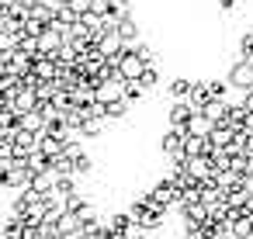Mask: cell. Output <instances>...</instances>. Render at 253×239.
Listing matches in <instances>:
<instances>
[{"label": "cell", "instance_id": "1", "mask_svg": "<svg viewBox=\"0 0 253 239\" xmlns=\"http://www.w3.org/2000/svg\"><path fill=\"white\" fill-rule=\"evenodd\" d=\"M115 66H118V77H122V80H139V77H142V70H146L149 63H146L132 45H125V49H122V56L115 59Z\"/></svg>", "mask_w": 253, "mask_h": 239}, {"label": "cell", "instance_id": "2", "mask_svg": "<svg viewBox=\"0 0 253 239\" xmlns=\"http://www.w3.org/2000/svg\"><path fill=\"white\" fill-rule=\"evenodd\" d=\"M225 80H229V87H232V90H239V94L253 90V59H236V63L229 66Z\"/></svg>", "mask_w": 253, "mask_h": 239}, {"label": "cell", "instance_id": "3", "mask_svg": "<svg viewBox=\"0 0 253 239\" xmlns=\"http://www.w3.org/2000/svg\"><path fill=\"white\" fill-rule=\"evenodd\" d=\"M149 194H153V201L160 204V208H177V201H180V187L170 180V177H163V180H156L153 187H149Z\"/></svg>", "mask_w": 253, "mask_h": 239}, {"label": "cell", "instance_id": "4", "mask_svg": "<svg viewBox=\"0 0 253 239\" xmlns=\"http://www.w3.org/2000/svg\"><path fill=\"white\" fill-rule=\"evenodd\" d=\"M184 139H187V132L170 125V128L160 135V153L170 156V159H184Z\"/></svg>", "mask_w": 253, "mask_h": 239}, {"label": "cell", "instance_id": "5", "mask_svg": "<svg viewBox=\"0 0 253 239\" xmlns=\"http://www.w3.org/2000/svg\"><path fill=\"white\" fill-rule=\"evenodd\" d=\"M184 166L194 180H215V159L211 156H184Z\"/></svg>", "mask_w": 253, "mask_h": 239}, {"label": "cell", "instance_id": "6", "mask_svg": "<svg viewBox=\"0 0 253 239\" xmlns=\"http://www.w3.org/2000/svg\"><path fill=\"white\" fill-rule=\"evenodd\" d=\"M118 97H125V80H122V77H111V80H97V101L111 104V101H118Z\"/></svg>", "mask_w": 253, "mask_h": 239}, {"label": "cell", "instance_id": "7", "mask_svg": "<svg viewBox=\"0 0 253 239\" xmlns=\"http://www.w3.org/2000/svg\"><path fill=\"white\" fill-rule=\"evenodd\" d=\"M198 108L191 104V101H170V111H167V121L173 125V128H184L187 121H191V115H194Z\"/></svg>", "mask_w": 253, "mask_h": 239}, {"label": "cell", "instance_id": "8", "mask_svg": "<svg viewBox=\"0 0 253 239\" xmlns=\"http://www.w3.org/2000/svg\"><path fill=\"white\" fill-rule=\"evenodd\" d=\"M18 125L28 128V132H39V135H42V132L49 128V118H45L42 108H32V111H21V115H18Z\"/></svg>", "mask_w": 253, "mask_h": 239}, {"label": "cell", "instance_id": "9", "mask_svg": "<svg viewBox=\"0 0 253 239\" xmlns=\"http://www.w3.org/2000/svg\"><path fill=\"white\" fill-rule=\"evenodd\" d=\"M32 66H35V56H28L25 49H14V52H7V70H11V73H18V77H28V73H32Z\"/></svg>", "mask_w": 253, "mask_h": 239}, {"label": "cell", "instance_id": "10", "mask_svg": "<svg viewBox=\"0 0 253 239\" xmlns=\"http://www.w3.org/2000/svg\"><path fill=\"white\" fill-rule=\"evenodd\" d=\"M56 73H59L56 56H39L35 66H32V77H35V80H56Z\"/></svg>", "mask_w": 253, "mask_h": 239}, {"label": "cell", "instance_id": "11", "mask_svg": "<svg viewBox=\"0 0 253 239\" xmlns=\"http://www.w3.org/2000/svg\"><path fill=\"white\" fill-rule=\"evenodd\" d=\"M211 128H215V121H211L205 111H194V115H191V121L184 125V132H187V135H211Z\"/></svg>", "mask_w": 253, "mask_h": 239}, {"label": "cell", "instance_id": "12", "mask_svg": "<svg viewBox=\"0 0 253 239\" xmlns=\"http://www.w3.org/2000/svg\"><path fill=\"white\" fill-rule=\"evenodd\" d=\"M56 170L52 166H45V170H39V173H32V184L28 187H35V191H42V194H52L56 191Z\"/></svg>", "mask_w": 253, "mask_h": 239}, {"label": "cell", "instance_id": "13", "mask_svg": "<svg viewBox=\"0 0 253 239\" xmlns=\"http://www.w3.org/2000/svg\"><path fill=\"white\" fill-rule=\"evenodd\" d=\"M118 35L125 39V45H135V42H142L139 35H142V28H139V21L132 18V14H125L122 21H118Z\"/></svg>", "mask_w": 253, "mask_h": 239}, {"label": "cell", "instance_id": "14", "mask_svg": "<svg viewBox=\"0 0 253 239\" xmlns=\"http://www.w3.org/2000/svg\"><path fill=\"white\" fill-rule=\"evenodd\" d=\"M191 87H194V80L173 77V80L167 83V94H170V101H187V97H191Z\"/></svg>", "mask_w": 253, "mask_h": 239}, {"label": "cell", "instance_id": "15", "mask_svg": "<svg viewBox=\"0 0 253 239\" xmlns=\"http://www.w3.org/2000/svg\"><path fill=\"white\" fill-rule=\"evenodd\" d=\"M0 236L4 239H25V218L21 215H7L4 225H0Z\"/></svg>", "mask_w": 253, "mask_h": 239}, {"label": "cell", "instance_id": "16", "mask_svg": "<svg viewBox=\"0 0 253 239\" xmlns=\"http://www.w3.org/2000/svg\"><path fill=\"white\" fill-rule=\"evenodd\" d=\"M187 101L201 111V108L211 101V87H208V80H194V87H191V97H187Z\"/></svg>", "mask_w": 253, "mask_h": 239}, {"label": "cell", "instance_id": "17", "mask_svg": "<svg viewBox=\"0 0 253 239\" xmlns=\"http://www.w3.org/2000/svg\"><path fill=\"white\" fill-rule=\"evenodd\" d=\"M132 222H135V218H132V211H115V215H108V218H104V225H108L115 236H125V229H128Z\"/></svg>", "mask_w": 253, "mask_h": 239}, {"label": "cell", "instance_id": "18", "mask_svg": "<svg viewBox=\"0 0 253 239\" xmlns=\"http://www.w3.org/2000/svg\"><path fill=\"white\" fill-rule=\"evenodd\" d=\"M208 139H211V146H218V149H225V146H229V142L236 139V128H232V125H215Z\"/></svg>", "mask_w": 253, "mask_h": 239}, {"label": "cell", "instance_id": "19", "mask_svg": "<svg viewBox=\"0 0 253 239\" xmlns=\"http://www.w3.org/2000/svg\"><path fill=\"white\" fill-rule=\"evenodd\" d=\"M225 204H229V208H246V204H250V191H246L243 184L229 187V191H225Z\"/></svg>", "mask_w": 253, "mask_h": 239}, {"label": "cell", "instance_id": "20", "mask_svg": "<svg viewBox=\"0 0 253 239\" xmlns=\"http://www.w3.org/2000/svg\"><path fill=\"white\" fill-rule=\"evenodd\" d=\"M128 111H132V104H128L125 97H118V101H111V104H108V111H104V115H108V121H122V118H128Z\"/></svg>", "mask_w": 253, "mask_h": 239}, {"label": "cell", "instance_id": "21", "mask_svg": "<svg viewBox=\"0 0 253 239\" xmlns=\"http://www.w3.org/2000/svg\"><path fill=\"white\" fill-rule=\"evenodd\" d=\"M80 128H84V139H97V135L108 132V118H87Z\"/></svg>", "mask_w": 253, "mask_h": 239}, {"label": "cell", "instance_id": "22", "mask_svg": "<svg viewBox=\"0 0 253 239\" xmlns=\"http://www.w3.org/2000/svg\"><path fill=\"white\" fill-rule=\"evenodd\" d=\"M146 94H149V90H146L139 80H125V101H128V104H139Z\"/></svg>", "mask_w": 253, "mask_h": 239}, {"label": "cell", "instance_id": "23", "mask_svg": "<svg viewBox=\"0 0 253 239\" xmlns=\"http://www.w3.org/2000/svg\"><path fill=\"white\" fill-rule=\"evenodd\" d=\"M139 83H142L146 90H156V87H160V70H156V63H149V66L142 70V77H139Z\"/></svg>", "mask_w": 253, "mask_h": 239}, {"label": "cell", "instance_id": "24", "mask_svg": "<svg viewBox=\"0 0 253 239\" xmlns=\"http://www.w3.org/2000/svg\"><path fill=\"white\" fill-rule=\"evenodd\" d=\"M63 201H66V211H77V215L90 204V198H87L84 191H73V194H70V198H63Z\"/></svg>", "mask_w": 253, "mask_h": 239}, {"label": "cell", "instance_id": "25", "mask_svg": "<svg viewBox=\"0 0 253 239\" xmlns=\"http://www.w3.org/2000/svg\"><path fill=\"white\" fill-rule=\"evenodd\" d=\"M73 173H77L80 180H84V177H90V173H94V159H90L87 153H80V156H77V163H73Z\"/></svg>", "mask_w": 253, "mask_h": 239}, {"label": "cell", "instance_id": "26", "mask_svg": "<svg viewBox=\"0 0 253 239\" xmlns=\"http://www.w3.org/2000/svg\"><path fill=\"white\" fill-rule=\"evenodd\" d=\"M73 163H77V159H73L70 153H59V156L52 159V170H56V173H73Z\"/></svg>", "mask_w": 253, "mask_h": 239}, {"label": "cell", "instance_id": "27", "mask_svg": "<svg viewBox=\"0 0 253 239\" xmlns=\"http://www.w3.org/2000/svg\"><path fill=\"white\" fill-rule=\"evenodd\" d=\"M239 59H253V28L239 35Z\"/></svg>", "mask_w": 253, "mask_h": 239}, {"label": "cell", "instance_id": "28", "mask_svg": "<svg viewBox=\"0 0 253 239\" xmlns=\"http://www.w3.org/2000/svg\"><path fill=\"white\" fill-rule=\"evenodd\" d=\"M208 87H211V97H218V101H229V80H208Z\"/></svg>", "mask_w": 253, "mask_h": 239}, {"label": "cell", "instance_id": "29", "mask_svg": "<svg viewBox=\"0 0 253 239\" xmlns=\"http://www.w3.org/2000/svg\"><path fill=\"white\" fill-rule=\"evenodd\" d=\"M90 14L108 18V14H111V0H90Z\"/></svg>", "mask_w": 253, "mask_h": 239}, {"label": "cell", "instance_id": "30", "mask_svg": "<svg viewBox=\"0 0 253 239\" xmlns=\"http://www.w3.org/2000/svg\"><path fill=\"white\" fill-rule=\"evenodd\" d=\"M111 14L122 21L125 14H132V7H128V0H111Z\"/></svg>", "mask_w": 253, "mask_h": 239}, {"label": "cell", "instance_id": "31", "mask_svg": "<svg viewBox=\"0 0 253 239\" xmlns=\"http://www.w3.org/2000/svg\"><path fill=\"white\" fill-rule=\"evenodd\" d=\"M66 7H70V11H73L77 18H84V14L90 11V0H70V4H66Z\"/></svg>", "mask_w": 253, "mask_h": 239}, {"label": "cell", "instance_id": "32", "mask_svg": "<svg viewBox=\"0 0 253 239\" xmlns=\"http://www.w3.org/2000/svg\"><path fill=\"white\" fill-rule=\"evenodd\" d=\"M218 11H236V0H218Z\"/></svg>", "mask_w": 253, "mask_h": 239}, {"label": "cell", "instance_id": "33", "mask_svg": "<svg viewBox=\"0 0 253 239\" xmlns=\"http://www.w3.org/2000/svg\"><path fill=\"white\" fill-rule=\"evenodd\" d=\"M243 104H246V111H253V90H246V94H243Z\"/></svg>", "mask_w": 253, "mask_h": 239}, {"label": "cell", "instance_id": "34", "mask_svg": "<svg viewBox=\"0 0 253 239\" xmlns=\"http://www.w3.org/2000/svg\"><path fill=\"white\" fill-rule=\"evenodd\" d=\"M118 239H125V236H118Z\"/></svg>", "mask_w": 253, "mask_h": 239}, {"label": "cell", "instance_id": "35", "mask_svg": "<svg viewBox=\"0 0 253 239\" xmlns=\"http://www.w3.org/2000/svg\"><path fill=\"white\" fill-rule=\"evenodd\" d=\"M0 239H4V236H0Z\"/></svg>", "mask_w": 253, "mask_h": 239}, {"label": "cell", "instance_id": "36", "mask_svg": "<svg viewBox=\"0 0 253 239\" xmlns=\"http://www.w3.org/2000/svg\"><path fill=\"white\" fill-rule=\"evenodd\" d=\"M59 239H63V236H59Z\"/></svg>", "mask_w": 253, "mask_h": 239}]
</instances>
